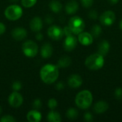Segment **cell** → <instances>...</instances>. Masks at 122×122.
<instances>
[{
    "label": "cell",
    "instance_id": "cell-1",
    "mask_svg": "<svg viewBox=\"0 0 122 122\" xmlns=\"http://www.w3.org/2000/svg\"><path fill=\"white\" fill-rule=\"evenodd\" d=\"M40 76L41 80L46 84H50L55 82L59 76L58 66L51 64L44 65L41 69Z\"/></svg>",
    "mask_w": 122,
    "mask_h": 122
},
{
    "label": "cell",
    "instance_id": "cell-2",
    "mask_svg": "<svg viewBox=\"0 0 122 122\" xmlns=\"http://www.w3.org/2000/svg\"><path fill=\"white\" fill-rule=\"evenodd\" d=\"M92 94L88 90H83L79 92L75 98V103L76 106L81 109H88L92 105Z\"/></svg>",
    "mask_w": 122,
    "mask_h": 122
},
{
    "label": "cell",
    "instance_id": "cell-3",
    "mask_svg": "<svg viewBox=\"0 0 122 122\" xmlns=\"http://www.w3.org/2000/svg\"><path fill=\"white\" fill-rule=\"evenodd\" d=\"M104 64V56L99 53L93 54L88 56L85 61L86 66L90 70H98L102 68Z\"/></svg>",
    "mask_w": 122,
    "mask_h": 122
},
{
    "label": "cell",
    "instance_id": "cell-4",
    "mask_svg": "<svg viewBox=\"0 0 122 122\" xmlns=\"http://www.w3.org/2000/svg\"><path fill=\"white\" fill-rule=\"evenodd\" d=\"M23 11L21 6L12 4L9 6L4 11V15L5 16L11 21H16L20 19L22 16Z\"/></svg>",
    "mask_w": 122,
    "mask_h": 122
},
{
    "label": "cell",
    "instance_id": "cell-5",
    "mask_svg": "<svg viewBox=\"0 0 122 122\" xmlns=\"http://www.w3.org/2000/svg\"><path fill=\"white\" fill-rule=\"evenodd\" d=\"M69 26L74 34H79L84 31L85 28V23L81 17L74 16L69 19Z\"/></svg>",
    "mask_w": 122,
    "mask_h": 122
},
{
    "label": "cell",
    "instance_id": "cell-6",
    "mask_svg": "<svg viewBox=\"0 0 122 122\" xmlns=\"http://www.w3.org/2000/svg\"><path fill=\"white\" fill-rule=\"evenodd\" d=\"M22 51L26 56L34 57L38 54L39 47L34 41L32 40H28L23 44Z\"/></svg>",
    "mask_w": 122,
    "mask_h": 122
},
{
    "label": "cell",
    "instance_id": "cell-7",
    "mask_svg": "<svg viewBox=\"0 0 122 122\" xmlns=\"http://www.w3.org/2000/svg\"><path fill=\"white\" fill-rule=\"evenodd\" d=\"M115 19H116V15L114 12L112 11H106L103 12L99 18L102 24L107 26H109L112 25L114 23Z\"/></svg>",
    "mask_w": 122,
    "mask_h": 122
},
{
    "label": "cell",
    "instance_id": "cell-8",
    "mask_svg": "<svg viewBox=\"0 0 122 122\" xmlns=\"http://www.w3.org/2000/svg\"><path fill=\"white\" fill-rule=\"evenodd\" d=\"M48 36L54 40H59L64 36V30L60 26L52 25L48 29Z\"/></svg>",
    "mask_w": 122,
    "mask_h": 122
},
{
    "label": "cell",
    "instance_id": "cell-9",
    "mask_svg": "<svg viewBox=\"0 0 122 122\" xmlns=\"http://www.w3.org/2000/svg\"><path fill=\"white\" fill-rule=\"evenodd\" d=\"M9 103L12 107L18 108L21 107L23 103V97L19 93H18L17 92H14L9 97Z\"/></svg>",
    "mask_w": 122,
    "mask_h": 122
},
{
    "label": "cell",
    "instance_id": "cell-10",
    "mask_svg": "<svg viewBox=\"0 0 122 122\" xmlns=\"http://www.w3.org/2000/svg\"><path fill=\"white\" fill-rule=\"evenodd\" d=\"M77 45V39L72 34L69 36H66L64 42V48L67 51H71L74 50Z\"/></svg>",
    "mask_w": 122,
    "mask_h": 122
},
{
    "label": "cell",
    "instance_id": "cell-11",
    "mask_svg": "<svg viewBox=\"0 0 122 122\" xmlns=\"http://www.w3.org/2000/svg\"><path fill=\"white\" fill-rule=\"evenodd\" d=\"M83 79L79 74H72L68 79V84L72 89H77L81 86Z\"/></svg>",
    "mask_w": 122,
    "mask_h": 122
},
{
    "label": "cell",
    "instance_id": "cell-12",
    "mask_svg": "<svg viewBox=\"0 0 122 122\" xmlns=\"http://www.w3.org/2000/svg\"><path fill=\"white\" fill-rule=\"evenodd\" d=\"M93 40H94V37L89 32L82 31L80 34H79L78 41L79 42H80L81 44L84 46H89L92 44L93 43Z\"/></svg>",
    "mask_w": 122,
    "mask_h": 122
},
{
    "label": "cell",
    "instance_id": "cell-13",
    "mask_svg": "<svg viewBox=\"0 0 122 122\" xmlns=\"http://www.w3.org/2000/svg\"><path fill=\"white\" fill-rule=\"evenodd\" d=\"M11 35L14 39H16L17 41H21L26 37L27 32L25 29L21 28V27H17L12 30Z\"/></svg>",
    "mask_w": 122,
    "mask_h": 122
},
{
    "label": "cell",
    "instance_id": "cell-14",
    "mask_svg": "<svg viewBox=\"0 0 122 122\" xmlns=\"http://www.w3.org/2000/svg\"><path fill=\"white\" fill-rule=\"evenodd\" d=\"M43 27V23L40 17L36 16L31 19L30 21V28L31 31L38 32Z\"/></svg>",
    "mask_w": 122,
    "mask_h": 122
},
{
    "label": "cell",
    "instance_id": "cell-15",
    "mask_svg": "<svg viewBox=\"0 0 122 122\" xmlns=\"http://www.w3.org/2000/svg\"><path fill=\"white\" fill-rule=\"evenodd\" d=\"M110 49V44L107 40H102L98 45V53L105 56L107 55Z\"/></svg>",
    "mask_w": 122,
    "mask_h": 122
},
{
    "label": "cell",
    "instance_id": "cell-16",
    "mask_svg": "<svg viewBox=\"0 0 122 122\" xmlns=\"http://www.w3.org/2000/svg\"><path fill=\"white\" fill-rule=\"evenodd\" d=\"M26 119L30 122H39L41 120V114L37 110H31L27 113Z\"/></svg>",
    "mask_w": 122,
    "mask_h": 122
},
{
    "label": "cell",
    "instance_id": "cell-17",
    "mask_svg": "<svg viewBox=\"0 0 122 122\" xmlns=\"http://www.w3.org/2000/svg\"><path fill=\"white\" fill-rule=\"evenodd\" d=\"M108 108H109V104L106 102L100 101L94 104V111L97 114H102L107 112Z\"/></svg>",
    "mask_w": 122,
    "mask_h": 122
},
{
    "label": "cell",
    "instance_id": "cell-18",
    "mask_svg": "<svg viewBox=\"0 0 122 122\" xmlns=\"http://www.w3.org/2000/svg\"><path fill=\"white\" fill-rule=\"evenodd\" d=\"M53 53V48L52 46L49 44V43H46L44 44L41 49V54L43 58H49Z\"/></svg>",
    "mask_w": 122,
    "mask_h": 122
},
{
    "label": "cell",
    "instance_id": "cell-19",
    "mask_svg": "<svg viewBox=\"0 0 122 122\" xmlns=\"http://www.w3.org/2000/svg\"><path fill=\"white\" fill-rule=\"evenodd\" d=\"M78 9H79V4L75 1H71L68 2L65 6L66 12L68 14H74L78 11Z\"/></svg>",
    "mask_w": 122,
    "mask_h": 122
},
{
    "label": "cell",
    "instance_id": "cell-20",
    "mask_svg": "<svg viewBox=\"0 0 122 122\" xmlns=\"http://www.w3.org/2000/svg\"><path fill=\"white\" fill-rule=\"evenodd\" d=\"M71 59L69 56H64L59 59V60L58 61L57 66H58V68L59 67L66 68V67L69 66L71 65Z\"/></svg>",
    "mask_w": 122,
    "mask_h": 122
},
{
    "label": "cell",
    "instance_id": "cell-21",
    "mask_svg": "<svg viewBox=\"0 0 122 122\" xmlns=\"http://www.w3.org/2000/svg\"><path fill=\"white\" fill-rule=\"evenodd\" d=\"M47 119L50 122H60L61 121V118L60 114L54 111H51L47 116Z\"/></svg>",
    "mask_w": 122,
    "mask_h": 122
},
{
    "label": "cell",
    "instance_id": "cell-22",
    "mask_svg": "<svg viewBox=\"0 0 122 122\" xmlns=\"http://www.w3.org/2000/svg\"><path fill=\"white\" fill-rule=\"evenodd\" d=\"M49 7L51 10L55 13L59 12L62 9V4L56 0H53L49 4Z\"/></svg>",
    "mask_w": 122,
    "mask_h": 122
},
{
    "label": "cell",
    "instance_id": "cell-23",
    "mask_svg": "<svg viewBox=\"0 0 122 122\" xmlns=\"http://www.w3.org/2000/svg\"><path fill=\"white\" fill-rule=\"evenodd\" d=\"M102 29L98 24L94 25L91 29V34L94 38H98L102 34Z\"/></svg>",
    "mask_w": 122,
    "mask_h": 122
},
{
    "label": "cell",
    "instance_id": "cell-24",
    "mask_svg": "<svg viewBox=\"0 0 122 122\" xmlns=\"http://www.w3.org/2000/svg\"><path fill=\"white\" fill-rule=\"evenodd\" d=\"M79 112L74 108H70L66 112V117L70 120H74L78 117Z\"/></svg>",
    "mask_w": 122,
    "mask_h": 122
},
{
    "label": "cell",
    "instance_id": "cell-25",
    "mask_svg": "<svg viewBox=\"0 0 122 122\" xmlns=\"http://www.w3.org/2000/svg\"><path fill=\"white\" fill-rule=\"evenodd\" d=\"M37 0H21V4L25 8L32 7L36 3Z\"/></svg>",
    "mask_w": 122,
    "mask_h": 122
},
{
    "label": "cell",
    "instance_id": "cell-26",
    "mask_svg": "<svg viewBox=\"0 0 122 122\" xmlns=\"http://www.w3.org/2000/svg\"><path fill=\"white\" fill-rule=\"evenodd\" d=\"M57 105H58L57 101H56L55 99H54V98L50 99L49 100V102H48V107H49V108L50 109H51V110L54 109L57 107Z\"/></svg>",
    "mask_w": 122,
    "mask_h": 122
},
{
    "label": "cell",
    "instance_id": "cell-27",
    "mask_svg": "<svg viewBox=\"0 0 122 122\" xmlns=\"http://www.w3.org/2000/svg\"><path fill=\"white\" fill-rule=\"evenodd\" d=\"M0 122H16V119L10 115H6L2 117L0 119Z\"/></svg>",
    "mask_w": 122,
    "mask_h": 122
},
{
    "label": "cell",
    "instance_id": "cell-28",
    "mask_svg": "<svg viewBox=\"0 0 122 122\" xmlns=\"http://www.w3.org/2000/svg\"><path fill=\"white\" fill-rule=\"evenodd\" d=\"M114 96H115V98L117 99V100H122V89L119 87L117 88L115 92H114Z\"/></svg>",
    "mask_w": 122,
    "mask_h": 122
},
{
    "label": "cell",
    "instance_id": "cell-29",
    "mask_svg": "<svg viewBox=\"0 0 122 122\" xmlns=\"http://www.w3.org/2000/svg\"><path fill=\"white\" fill-rule=\"evenodd\" d=\"M12 89L15 91V92H17V91H19L21 89V84L20 81H14L13 84H12Z\"/></svg>",
    "mask_w": 122,
    "mask_h": 122
},
{
    "label": "cell",
    "instance_id": "cell-30",
    "mask_svg": "<svg viewBox=\"0 0 122 122\" xmlns=\"http://www.w3.org/2000/svg\"><path fill=\"white\" fill-rule=\"evenodd\" d=\"M81 2L84 7L89 8L92 6L94 0H81Z\"/></svg>",
    "mask_w": 122,
    "mask_h": 122
},
{
    "label": "cell",
    "instance_id": "cell-31",
    "mask_svg": "<svg viewBox=\"0 0 122 122\" xmlns=\"http://www.w3.org/2000/svg\"><path fill=\"white\" fill-rule=\"evenodd\" d=\"M88 16L92 19H97L98 18V12L96 10H92L89 11Z\"/></svg>",
    "mask_w": 122,
    "mask_h": 122
},
{
    "label": "cell",
    "instance_id": "cell-32",
    "mask_svg": "<svg viewBox=\"0 0 122 122\" xmlns=\"http://www.w3.org/2000/svg\"><path fill=\"white\" fill-rule=\"evenodd\" d=\"M33 107L36 109H39L41 107V102L39 99H36L33 102Z\"/></svg>",
    "mask_w": 122,
    "mask_h": 122
},
{
    "label": "cell",
    "instance_id": "cell-33",
    "mask_svg": "<svg viewBox=\"0 0 122 122\" xmlns=\"http://www.w3.org/2000/svg\"><path fill=\"white\" fill-rule=\"evenodd\" d=\"M84 119L88 122H92L93 119H94L93 115H92L90 112H86V113L84 114Z\"/></svg>",
    "mask_w": 122,
    "mask_h": 122
},
{
    "label": "cell",
    "instance_id": "cell-34",
    "mask_svg": "<svg viewBox=\"0 0 122 122\" xmlns=\"http://www.w3.org/2000/svg\"><path fill=\"white\" fill-rule=\"evenodd\" d=\"M63 30H64V35H66V36H69V35L74 34L72 33L71 30V29L69 28V26H65V27L63 29Z\"/></svg>",
    "mask_w": 122,
    "mask_h": 122
},
{
    "label": "cell",
    "instance_id": "cell-35",
    "mask_svg": "<svg viewBox=\"0 0 122 122\" xmlns=\"http://www.w3.org/2000/svg\"><path fill=\"white\" fill-rule=\"evenodd\" d=\"M55 87H56V89L60 91V90L64 89V83H63L62 81H59V82H58V83L56 84Z\"/></svg>",
    "mask_w": 122,
    "mask_h": 122
},
{
    "label": "cell",
    "instance_id": "cell-36",
    "mask_svg": "<svg viewBox=\"0 0 122 122\" xmlns=\"http://www.w3.org/2000/svg\"><path fill=\"white\" fill-rule=\"evenodd\" d=\"M5 31H6V26H5V25L3 23L0 22V35H1L2 34H4L5 32Z\"/></svg>",
    "mask_w": 122,
    "mask_h": 122
},
{
    "label": "cell",
    "instance_id": "cell-37",
    "mask_svg": "<svg viewBox=\"0 0 122 122\" xmlns=\"http://www.w3.org/2000/svg\"><path fill=\"white\" fill-rule=\"evenodd\" d=\"M36 39L39 40V41L41 40V39H43V35H42V34L38 33V34H36Z\"/></svg>",
    "mask_w": 122,
    "mask_h": 122
},
{
    "label": "cell",
    "instance_id": "cell-38",
    "mask_svg": "<svg viewBox=\"0 0 122 122\" xmlns=\"http://www.w3.org/2000/svg\"><path fill=\"white\" fill-rule=\"evenodd\" d=\"M46 21L48 24H51V23L53 21V18L49 16H47V17L46 18Z\"/></svg>",
    "mask_w": 122,
    "mask_h": 122
},
{
    "label": "cell",
    "instance_id": "cell-39",
    "mask_svg": "<svg viewBox=\"0 0 122 122\" xmlns=\"http://www.w3.org/2000/svg\"><path fill=\"white\" fill-rule=\"evenodd\" d=\"M109 1L110 4H117L119 2V0H109Z\"/></svg>",
    "mask_w": 122,
    "mask_h": 122
},
{
    "label": "cell",
    "instance_id": "cell-40",
    "mask_svg": "<svg viewBox=\"0 0 122 122\" xmlns=\"http://www.w3.org/2000/svg\"><path fill=\"white\" fill-rule=\"evenodd\" d=\"M119 27H120V29L122 30V19L120 21V23H119Z\"/></svg>",
    "mask_w": 122,
    "mask_h": 122
},
{
    "label": "cell",
    "instance_id": "cell-41",
    "mask_svg": "<svg viewBox=\"0 0 122 122\" xmlns=\"http://www.w3.org/2000/svg\"><path fill=\"white\" fill-rule=\"evenodd\" d=\"M10 1H18V0H10Z\"/></svg>",
    "mask_w": 122,
    "mask_h": 122
},
{
    "label": "cell",
    "instance_id": "cell-42",
    "mask_svg": "<svg viewBox=\"0 0 122 122\" xmlns=\"http://www.w3.org/2000/svg\"><path fill=\"white\" fill-rule=\"evenodd\" d=\"M1 108L0 107V114H1Z\"/></svg>",
    "mask_w": 122,
    "mask_h": 122
}]
</instances>
